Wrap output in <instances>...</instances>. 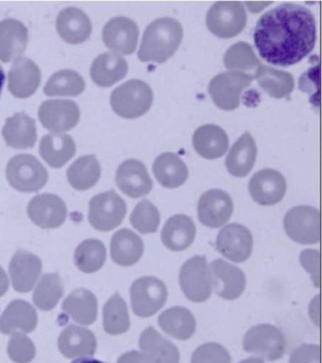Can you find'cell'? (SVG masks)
I'll return each mask as SVG.
<instances>
[{
    "label": "cell",
    "instance_id": "obj_45",
    "mask_svg": "<svg viewBox=\"0 0 322 363\" xmlns=\"http://www.w3.org/2000/svg\"><path fill=\"white\" fill-rule=\"evenodd\" d=\"M7 352L10 359L15 363H30L35 359L36 354L35 343L21 332L12 334Z\"/></svg>",
    "mask_w": 322,
    "mask_h": 363
},
{
    "label": "cell",
    "instance_id": "obj_52",
    "mask_svg": "<svg viewBox=\"0 0 322 363\" xmlns=\"http://www.w3.org/2000/svg\"><path fill=\"white\" fill-rule=\"evenodd\" d=\"M240 363H265V362L260 357H248V359L243 360Z\"/></svg>",
    "mask_w": 322,
    "mask_h": 363
},
{
    "label": "cell",
    "instance_id": "obj_43",
    "mask_svg": "<svg viewBox=\"0 0 322 363\" xmlns=\"http://www.w3.org/2000/svg\"><path fill=\"white\" fill-rule=\"evenodd\" d=\"M262 62L257 58L253 47L245 42H238L226 51L224 65L230 71L248 72L256 69Z\"/></svg>",
    "mask_w": 322,
    "mask_h": 363
},
{
    "label": "cell",
    "instance_id": "obj_51",
    "mask_svg": "<svg viewBox=\"0 0 322 363\" xmlns=\"http://www.w3.org/2000/svg\"><path fill=\"white\" fill-rule=\"evenodd\" d=\"M71 363H105L100 362V360H98L94 359V357H80V359H75L74 362Z\"/></svg>",
    "mask_w": 322,
    "mask_h": 363
},
{
    "label": "cell",
    "instance_id": "obj_5",
    "mask_svg": "<svg viewBox=\"0 0 322 363\" xmlns=\"http://www.w3.org/2000/svg\"><path fill=\"white\" fill-rule=\"evenodd\" d=\"M247 11L241 2L214 3L206 16L209 30L219 38H233L238 35L247 24Z\"/></svg>",
    "mask_w": 322,
    "mask_h": 363
},
{
    "label": "cell",
    "instance_id": "obj_7",
    "mask_svg": "<svg viewBox=\"0 0 322 363\" xmlns=\"http://www.w3.org/2000/svg\"><path fill=\"white\" fill-rule=\"evenodd\" d=\"M253 79L254 75L240 71L219 74L209 84V93L214 104L220 109L236 110L239 107L243 91L250 86Z\"/></svg>",
    "mask_w": 322,
    "mask_h": 363
},
{
    "label": "cell",
    "instance_id": "obj_10",
    "mask_svg": "<svg viewBox=\"0 0 322 363\" xmlns=\"http://www.w3.org/2000/svg\"><path fill=\"white\" fill-rule=\"evenodd\" d=\"M285 233L291 240L304 245L318 243L321 240V215L315 207H294L285 215Z\"/></svg>",
    "mask_w": 322,
    "mask_h": 363
},
{
    "label": "cell",
    "instance_id": "obj_14",
    "mask_svg": "<svg viewBox=\"0 0 322 363\" xmlns=\"http://www.w3.org/2000/svg\"><path fill=\"white\" fill-rule=\"evenodd\" d=\"M234 212L231 196L222 189L203 193L197 204V215L203 225L219 228L227 223Z\"/></svg>",
    "mask_w": 322,
    "mask_h": 363
},
{
    "label": "cell",
    "instance_id": "obj_4",
    "mask_svg": "<svg viewBox=\"0 0 322 363\" xmlns=\"http://www.w3.org/2000/svg\"><path fill=\"white\" fill-rule=\"evenodd\" d=\"M8 182L13 189L21 192H38L43 189L49 173L35 156L19 155L13 156L6 167Z\"/></svg>",
    "mask_w": 322,
    "mask_h": 363
},
{
    "label": "cell",
    "instance_id": "obj_21",
    "mask_svg": "<svg viewBox=\"0 0 322 363\" xmlns=\"http://www.w3.org/2000/svg\"><path fill=\"white\" fill-rule=\"evenodd\" d=\"M42 272V261L32 252L18 250L10 263V275L15 291L26 294L35 288Z\"/></svg>",
    "mask_w": 322,
    "mask_h": 363
},
{
    "label": "cell",
    "instance_id": "obj_34",
    "mask_svg": "<svg viewBox=\"0 0 322 363\" xmlns=\"http://www.w3.org/2000/svg\"><path fill=\"white\" fill-rule=\"evenodd\" d=\"M155 178L166 189H177L183 186L188 178V169L173 152H166L155 159L152 166Z\"/></svg>",
    "mask_w": 322,
    "mask_h": 363
},
{
    "label": "cell",
    "instance_id": "obj_42",
    "mask_svg": "<svg viewBox=\"0 0 322 363\" xmlns=\"http://www.w3.org/2000/svg\"><path fill=\"white\" fill-rule=\"evenodd\" d=\"M64 294L60 275L46 274L42 277L33 294V302L43 311H52Z\"/></svg>",
    "mask_w": 322,
    "mask_h": 363
},
{
    "label": "cell",
    "instance_id": "obj_3",
    "mask_svg": "<svg viewBox=\"0 0 322 363\" xmlns=\"http://www.w3.org/2000/svg\"><path fill=\"white\" fill-rule=\"evenodd\" d=\"M111 106L121 118L134 119L145 115L154 102L151 86L140 79H130L113 91Z\"/></svg>",
    "mask_w": 322,
    "mask_h": 363
},
{
    "label": "cell",
    "instance_id": "obj_2",
    "mask_svg": "<svg viewBox=\"0 0 322 363\" xmlns=\"http://www.w3.org/2000/svg\"><path fill=\"white\" fill-rule=\"evenodd\" d=\"M183 36V27L178 20L171 17L154 20L144 33L138 58L144 62L163 64L176 52Z\"/></svg>",
    "mask_w": 322,
    "mask_h": 363
},
{
    "label": "cell",
    "instance_id": "obj_19",
    "mask_svg": "<svg viewBox=\"0 0 322 363\" xmlns=\"http://www.w3.org/2000/svg\"><path fill=\"white\" fill-rule=\"evenodd\" d=\"M115 182L124 194L134 199L148 195L154 186L145 164L137 159H129L118 167Z\"/></svg>",
    "mask_w": 322,
    "mask_h": 363
},
{
    "label": "cell",
    "instance_id": "obj_44",
    "mask_svg": "<svg viewBox=\"0 0 322 363\" xmlns=\"http://www.w3.org/2000/svg\"><path fill=\"white\" fill-rule=\"evenodd\" d=\"M132 225L142 234L155 233L160 225V213L157 207L148 200L141 201L135 206L131 218Z\"/></svg>",
    "mask_w": 322,
    "mask_h": 363
},
{
    "label": "cell",
    "instance_id": "obj_20",
    "mask_svg": "<svg viewBox=\"0 0 322 363\" xmlns=\"http://www.w3.org/2000/svg\"><path fill=\"white\" fill-rule=\"evenodd\" d=\"M40 82V68L25 57L16 60L8 74V88L16 98H30L38 89Z\"/></svg>",
    "mask_w": 322,
    "mask_h": 363
},
{
    "label": "cell",
    "instance_id": "obj_13",
    "mask_svg": "<svg viewBox=\"0 0 322 363\" xmlns=\"http://www.w3.org/2000/svg\"><path fill=\"white\" fill-rule=\"evenodd\" d=\"M253 238L250 230L238 223L223 227L217 235V250L234 263L245 262L251 257Z\"/></svg>",
    "mask_w": 322,
    "mask_h": 363
},
{
    "label": "cell",
    "instance_id": "obj_25",
    "mask_svg": "<svg viewBox=\"0 0 322 363\" xmlns=\"http://www.w3.org/2000/svg\"><path fill=\"white\" fill-rule=\"evenodd\" d=\"M38 313L29 302L24 300H13L0 317V332L9 335L21 330L30 333L38 325Z\"/></svg>",
    "mask_w": 322,
    "mask_h": 363
},
{
    "label": "cell",
    "instance_id": "obj_18",
    "mask_svg": "<svg viewBox=\"0 0 322 363\" xmlns=\"http://www.w3.org/2000/svg\"><path fill=\"white\" fill-rule=\"evenodd\" d=\"M28 214L33 223L41 228L54 229L66 221L67 208L59 196L47 193L35 196L30 201Z\"/></svg>",
    "mask_w": 322,
    "mask_h": 363
},
{
    "label": "cell",
    "instance_id": "obj_23",
    "mask_svg": "<svg viewBox=\"0 0 322 363\" xmlns=\"http://www.w3.org/2000/svg\"><path fill=\"white\" fill-rule=\"evenodd\" d=\"M97 346L94 333L83 326L69 325L59 336V350L67 359L93 356Z\"/></svg>",
    "mask_w": 322,
    "mask_h": 363
},
{
    "label": "cell",
    "instance_id": "obj_1",
    "mask_svg": "<svg viewBox=\"0 0 322 363\" xmlns=\"http://www.w3.org/2000/svg\"><path fill=\"white\" fill-rule=\"evenodd\" d=\"M253 41L264 61L278 67L298 64L315 48V16L304 6L284 3L260 17Z\"/></svg>",
    "mask_w": 322,
    "mask_h": 363
},
{
    "label": "cell",
    "instance_id": "obj_8",
    "mask_svg": "<svg viewBox=\"0 0 322 363\" xmlns=\"http://www.w3.org/2000/svg\"><path fill=\"white\" fill-rule=\"evenodd\" d=\"M126 213L125 201L112 189L96 195L91 199L88 220L95 229L108 232L122 223Z\"/></svg>",
    "mask_w": 322,
    "mask_h": 363
},
{
    "label": "cell",
    "instance_id": "obj_12",
    "mask_svg": "<svg viewBox=\"0 0 322 363\" xmlns=\"http://www.w3.org/2000/svg\"><path fill=\"white\" fill-rule=\"evenodd\" d=\"M39 119L47 130L63 133L71 130L80 121V108L69 99H50L41 104Z\"/></svg>",
    "mask_w": 322,
    "mask_h": 363
},
{
    "label": "cell",
    "instance_id": "obj_16",
    "mask_svg": "<svg viewBox=\"0 0 322 363\" xmlns=\"http://www.w3.org/2000/svg\"><path fill=\"white\" fill-rule=\"evenodd\" d=\"M248 190L251 198L260 206H275L287 193V181L281 172L265 169L251 177Z\"/></svg>",
    "mask_w": 322,
    "mask_h": 363
},
{
    "label": "cell",
    "instance_id": "obj_17",
    "mask_svg": "<svg viewBox=\"0 0 322 363\" xmlns=\"http://www.w3.org/2000/svg\"><path fill=\"white\" fill-rule=\"evenodd\" d=\"M212 289L224 300H234L241 296L246 288L244 272L222 259L210 264Z\"/></svg>",
    "mask_w": 322,
    "mask_h": 363
},
{
    "label": "cell",
    "instance_id": "obj_6",
    "mask_svg": "<svg viewBox=\"0 0 322 363\" xmlns=\"http://www.w3.org/2000/svg\"><path fill=\"white\" fill-rule=\"evenodd\" d=\"M243 348L268 362H276L287 350V339L276 326L265 323L248 329L243 339Z\"/></svg>",
    "mask_w": 322,
    "mask_h": 363
},
{
    "label": "cell",
    "instance_id": "obj_33",
    "mask_svg": "<svg viewBox=\"0 0 322 363\" xmlns=\"http://www.w3.org/2000/svg\"><path fill=\"white\" fill-rule=\"evenodd\" d=\"M39 150L49 166L60 169L75 155L76 144L69 135L52 133L42 138Z\"/></svg>",
    "mask_w": 322,
    "mask_h": 363
},
{
    "label": "cell",
    "instance_id": "obj_48",
    "mask_svg": "<svg viewBox=\"0 0 322 363\" xmlns=\"http://www.w3.org/2000/svg\"><path fill=\"white\" fill-rule=\"evenodd\" d=\"M302 267L312 277L314 285L319 288V251L318 250H304L299 257Z\"/></svg>",
    "mask_w": 322,
    "mask_h": 363
},
{
    "label": "cell",
    "instance_id": "obj_35",
    "mask_svg": "<svg viewBox=\"0 0 322 363\" xmlns=\"http://www.w3.org/2000/svg\"><path fill=\"white\" fill-rule=\"evenodd\" d=\"M160 328L168 336L180 340L190 339L196 331V319L188 308L173 306L158 318Z\"/></svg>",
    "mask_w": 322,
    "mask_h": 363
},
{
    "label": "cell",
    "instance_id": "obj_27",
    "mask_svg": "<svg viewBox=\"0 0 322 363\" xmlns=\"http://www.w3.org/2000/svg\"><path fill=\"white\" fill-rule=\"evenodd\" d=\"M161 238L163 245L171 251H185L194 242L196 226L188 216L175 215L166 221Z\"/></svg>",
    "mask_w": 322,
    "mask_h": 363
},
{
    "label": "cell",
    "instance_id": "obj_41",
    "mask_svg": "<svg viewBox=\"0 0 322 363\" xmlns=\"http://www.w3.org/2000/svg\"><path fill=\"white\" fill-rule=\"evenodd\" d=\"M106 257L105 246L100 240H86L76 249L74 260L80 271L84 274H94L103 268Z\"/></svg>",
    "mask_w": 322,
    "mask_h": 363
},
{
    "label": "cell",
    "instance_id": "obj_40",
    "mask_svg": "<svg viewBox=\"0 0 322 363\" xmlns=\"http://www.w3.org/2000/svg\"><path fill=\"white\" fill-rule=\"evenodd\" d=\"M131 325L128 306L120 294H115L103 308V328L109 335L126 333Z\"/></svg>",
    "mask_w": 322,
    "mask_h": 363
},
{
    "label": "cell",
    "instance_id": "obj_46",
    "mask_svg": "<svg viewBox=\"0 0 322 363\" xmlns=\"http://www.w3.org/2000/svg\"><path fill=\"white\" fill-rule=\"evenodd\" d=\"M227 349L216 342L205 343L195 350L191 363H231Z\"/></svg>",
    "mask_w": 322,
    "mask_h": 363
},
{
    "label": "cell",
    "instance_id": "obj_11",
    "mask_svg": "<svg viewBox=\"0 0 322 363\" xmlns=\"http://www.w3.org/2000/svg\"><path fill=\"white\" fill-rule=\"evenodd\" d=\"M180 286L185 296L194 303L207 301L212 294L210 268L205 257L196 255L183 264Z\"/></svg>",
    "mask_w": 322,
    "mask_h": 363
},
{
    "label": "cell",
    "instance_id": "obj_22",
    "mask_svg": "<svg viewBox=\"0 0 322 363\" xmlns=\"http://www.w3.org/2000/svg\"><path fill=\"white\" fill-rule=\"evenodd\" d=\"M29 42V31L23 23L8 18L0 22V61L10 62L21 58Z\"/></svg>",
    "mask_w": 322,
    "mask_h": 363
},
{
    "label": "cell",
    "instance_id": "obj_50",
    "mask_svg": "<svg viewBox=\"0 0 322 363\" xmlns=\"http://www.w3.org/2000/svg\"><path fill=\"white\" fill-rule=\"evenodd\" d=\"M9 289V279L6 272L0 267V297L4 296Z\"/></svg>",
    "mask_w": 322,
    "mask_h": 363
},
{
    "label": "cell",
    "instance_id": "obj_37",
    "mask_svg": "<svg viewBox=\"0 0 322 363\" xmlns=\"http://www.w3.org/2000/svg\"><path fill=\"white\" fill-rule=\"evenodd\" d=\"M254 79H257L260 87L274 99H282L290 95L295 86L290 73L263 64L256 68Z\"/></svg>",
    "mask_w": 322,
    "mask_h": 363
},
{
    "label": "cell",
    "instance_id": "obj_31",
    "mask_svg": "<svg viewBox=\"0 0 322 363\" xmlns=\"http://www.w3.org/2000/svg\"><path fill=\"white\" fill-rule=\"evenodd\" d=\"M110 247L113 261L123 267L134 266L144 252L142 238L130 229H121L115 233Z\"/></svg>",
    "mask_w": 322,
    "mask_h": 363
},
{
    "label": "cell",
    "instance_id": "obj_49",
    "mask_svg": "<svg viewBox=\"0 0 322 363\" xmlns=\"http://www.w3.org/2000/svg\"><path fill=\"white\" fill-rule=\"evenodd\" d=\"M117 363H154L144 352L131 351L123 354Z\"/></svg>",
    "mask_w": 322,
    "mask_h": 363
},
{
    "label": "cell",
    "instance_id": "obj_24",
    "mask_svg": "<svg viewBox=\"0 0 322 363\" xmlns=\"http://www.w3.org/2000/svg\"><path fill=\"white\" fill-rule=\"evenodd\" d=\"M56 28L62 39L71 45L87 41L92 33V23L84 11L77 8H67L56 19Z\"/></svg>",
    "mask_w": 322,
    "mask_h": 363
},
{
    "label": "cell",
    "instance_id": "obj_28",
    "mask_svg": "<svg viewBox=\"0 0 322 363\" xmlns=\"http://www.w3.org/2000/svg\"><path fill=\"white\" fill-rule=\"evenodd\" d=\"M128 62L118 54L107 52L95 59L90 69L93 82L100 87H111L125 78Z\"/></svg>",
    "mask_w": 322,
    "mask_h": 363
},
{
    "label": "cell",
    "instance_id": "obj_39",
    "mask_svg": "<svg viewBox=\"0 0 322 363\" xmlns=\"http://www.w3.org/2000/svg\"><path fill=\"white\" fill-rule=\"evenodd\" d=\"M86 89L83 77L74 70L58 71L50 77L44 87V93L49 96H77Z\"/></svg>",
    "mask_w": 322,
    "mask_h": 363
},
{
    "label": "cell",
    "instance_id": "obj_26",
    "mask_svg": "<svg viewBox=\"0 0 322 363\" xmlns=\"http://www.w3.org/2000/svg\"><path fill=\"white\" fill-rule=\"evenodd\" d=\"M2 135L8 146L13 149H30L38 139L35 121L25 113H16L6 119Z\"/></svg>",
    "mask_w": 322,
    "mask_h": 363
},
{
    "label": "cell",
    "instance_id": "obj_29",
    "mask_svg": "<svg viewBox=\"0 0 322 363\" xmlns=\"http://www.w3.org/2000/svg\"><path fill=\"white\" fill-rule=\"evenodd\" d=\"M193 146L202 157L214 160L222 157L227 152L228 135L217 125H203L194 133Z\"/></svg>",
    "mask_w": 322,
    "mask_h": 363
},
{
    "label": "cell",
    "instance_id": "obj_53",
    "mask_svg": "<svg viewBox=\"0 0 322 363\" xmlns=\"http://www.w3.org/2000/svg\"><path fill=\"white\" fill-rule=\"evenodd\" d=\"M5 84V73L2 67H0V96H1L2 88Z\"/></svg>",
    "mask_w": 322,
    "mask_h": 363
},
{
    "label": "cell",
    "instance_id": "obj_32",
    "mask_svg": "<svg viewBox=\"0 0 322 363\" xmlns=\"http://www.w3.org/2000/svg\"><path fill=\"white\" fill-rule=\"evenodd\" d=\"M139 347L154 363H179L180 352L171 340L149 326L141 334Z\"/></svg>",
    "mask_w": 322,
    "mask_h": 363
},
{
    "label": "cell",
    "instance_id": "obj_9",
    "mask_svg": "<svg viewBox=\"0 0 322 363\" xmlns=\"http://www.w3.org/2000/svg\"><path fill=\"white\" fill-rule=\"evenodd\" d=\"M168 295L163 281L152 277H141L132 285V311L140 318L154 316L166 305Z\"/></svg>",
    "mask_w": 322,
    "mask_h": 363
},
{
    "label": "cell",
    "instance_id": "obj_47",
    "mask_svg": "<svg viewBox=\"0 0 322 363\" xmlns=\"http://www.w3.org/2000/svg\"><path fill=\"white\" fill-rule=\"evenodd\" d=\"M289 363H321V349L318 345H302L291 354Z\"/></svg>",
    "mask_w": 322,
    "mask_h": 363
},
{
    "label": "cell",
    "instance_id": "obj_15",
    "mask_svg": "<svg viewBox=\"0 0 322 363\" xmlns=\"http://www.w3.org/2000/svg\"><path fill=\"white\" fill-rule=\"evenodd\" d=\"M139 30L137 23L128 17L120 16L110 20L103 31L106 47L114 53L131 55L137 50Z\"/></svg>",
    "mask_w": 322,
    "mask_h": 363
},
{
    "label": "cell",
    "instance_id": "obj_36",
    "mask_svg": "<svg viewBox=\"0 0 322 363\" xmlns=\"http://www.w3.org/2000/svg\"><path fill=\"white\" fill-rule=\"evenodd\" d=\"M63 311L80 325H92L98 316L97 298L88 289H75L64 300Z\"/></svg>",
    "mask_w": 322,
    "mask_h": 363
},
{
    "label": "cell",
    "instance_id": "obj_38",
    "mask_svg": "<svg viewBox=\"0 0 322 363\" xmlns=\"http://www.w3.org/2000/svg\"><path fill=\"white\" fill-rule=\"evenodd\" d=\"M101 167L95 155H84L77 159L67 169V179L75 189L87 190L100 180Z\"/></svg>",
    "mask_w": 322,
    "mask_h": 363
},
{
    "label": "cell",
    "instance_id": "obj_30",
    "mask_svg": "<svg viewBox=\"0 0 322 363\" xmlns=\"http://www.w3.org/2000/svg\"><path fill=\"white\" fill-rule=\"evenodd\" d=\"M256 156L255 141L250 133H245L237 139L226 158L228 172L234 177H245L253 169Z\"/></svg>",
    "mask_w": 322,
    "mask_h": 363
}]
</instances>
